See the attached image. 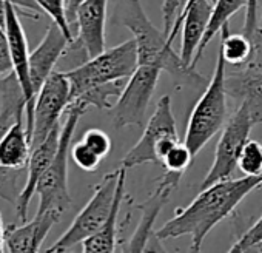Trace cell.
<instances>
[{"instance_id": "36", "label": "cell", "mask_w": 262, "mask_h": 253, "mask_svg": "<svg viewBox=\"0 0 262 253\" xmlns=\"http://www.w3.org/2000/svg\"><path fill=\"white\" fill-rule=\"evenodd\" d=\"M5 225H4V219L2 215H0V251L5 250Z\"/></svg>"}, {"instance_id": "9", "label": "cell", "mask_w": 262, "mask_h": 253, "mask_svg": "<svg viewBox=\"0 0 262 253\" xmlns=\"http://www.w3.org/2000/svg\"><path fill=\"white\" fill-rule=\"evenodd\" d=\"M254 125L256 123L251 117V113L244 103H241L239 108L228 117L224 125L221 138L216 144L214 161L208 173L205 175L201 188L234 176L241 150L244 144L250 139L248 136Z\"/></svg>"}, {"instance_id": "6", "label": "cell", "mask_w": 262, "mask_h": 253, "mask_svg": "<svg viewBox=\"0 0 262 253\" xmlns=\"http://www.w3.org/2000/svg\"><path fill=\"white\" fill-rule=\"evenodd\" d=\"M178 142L181 141L171 110V97L170 94H165L158 100L153 114L144 126L141 139L128 150L120 165L125 168H133L144 164L161 165L165 155Z\"/></svg>"}, {"instance_id": "3", "label": "cell", "mask_w": 262, "mask_h": 253, "mask_svg": "<svg viewBox=\"0 0 262 253\" xmlns=\"http://www.w3.org/2000/svg\"><path fill=\"white\" fill-rule=\"evenodd\" d=\"M88 107L83 103L73 102L67 108V119L60 130L57 153L37 182L36 193L39 195L37 213L53 210L63 216V213L71 207V196L68 188V156L71 150V142L80 117L85 114Z\"/></svg>"}, {"instance_id": "16", "label": "cell", "mask_w": 262, "mask_h": 253, "mask_svg": "<svg viewBox=\"0 0 262 253\" xmlns=\"http://www.w3.org/2000/svg\"><path fill=\"white\" fill-rule=\"evenodd\" d=\"M62 215L53 210L36 213L33 221H25L22 225H10L5 230V250L11 253L39 251L42 244L54 224L60 221Z\"/></svg>"}, {"instance_id": "17", "label": "cell", "mask_w": 262, "mask_h": 253, "mask_svg": "<svg viewBox=\"0 0 262 253\" xmlns=\"http://www.w3.org/2000/svg\"><path fill=\"white\" fill-rule=\"evenodd\" d=\"M227 94L236 100H241L248 111L254 123L262 122V71L250 65H244L241 70L231 74H225Z\"/></svg>"}, {"instance_id": "31", "label": "cell", "mask_w": 262, "mask_h": 253, "mask_svg": "<svg viewBox=\"0 0 262 253\" xmlns=\"http://www.w3.org/2000/svg\"><path fill=\"white\" fill-rule=\"evenodd\" d=\"M257 30H259V0H248L242 33L250 39H253Z\"/></svg>"}, {"instance_id": "21", "label": "cell", "mask_w": 262, "mask_h": 253, "mask_svg": "<svg viewBox=\"0 0 262 253\" xmlns=\"http://www.w3.org/2000/svg\"><path fill=\"white\" fill-rule=\"evenodd\" d=\"M248 0H216L213 4V11H211V17L205 31V36L196 51L193 65L196 67V62L199 60V57L202 56L204 50L208 47V44L214 39V36L222 30V27L225 24H228L230 17L233 14H236L237 11H241L242 8H247Z\"/></svg>"}, {"instance_id": "14", "label": "cell", "mask_w": 262, "mask_h": 253, "mask_svg": "<svg viewBox=\"0 0 262 253\" xmlns=\"http://www.w3.org/2000/svg\"><path fill=\"white\" fill-rule=\"evenodd\" d=\"M60 130L62 125H56L53 132L45 138L43 142H40L37 147H34L31 150V156L27 165V181L24 188L19 193L17 202H16V213L20 222H25L28 219V208H30V202L33 199V196L36 195V188H37V182L42 178V175L45 173V170L50 167V164L53 162L57 149H59V139H60Z\"/></svg>"}, {"instance_id": "33", "label": "cell", "mask_w": 262, "mask_h": 253, "mask_svg": "<svg viewBox=\"0 0 262 253\" xmlns=\"http://www.w3.org/2000/svg\"><path fill=\"white\" fill-rule=\"evenodd\" d=\"M178 7H179V0H164L162 4V16H164V31L168 36L173 24L176 20V13H178Z\"/></svg>"}, {"instance_id": "23", "label": "cell", "mask_w": 262, "mask_h": 253, "mask_svg": "<svg viewBox=\"0 0 262 253\" xmlns=\"http://www.w3.org/2000/svg\"><path fill=\"white\" fill-rule=\"evenodd\" d=\"M123 87H125L123 80H113V82H106L102 85H96V87L86 90L85 93H82L73 102L83 103L85 107H94L97 110H108V108L111 110L113 103H110V100L113 97L117 99L119 94L122 93Z\"/></svg>"}, {"instance_id": "13", "label": "cell", "mask_w": 262, "mask_h": 253, "mask_svg": "<svg viewBox=\"0 0 262 253\" xmlns=\"http://www.w3.org/2000/svg\"><path fill=\"white\" fill-rule=\"evenodd\" d=\"M108 0H82L77 5L73 24L77 34L73 45L80 48L88 59L105 51V24Z\"/></svg>"}, {"instance_id": "18", "label": "cell", "mask_w": 262, "mask_h": 253, "mask_svg": "<svg viewBox=\"0 0 262 253\" xmlns=\"http://www.w3.org/2000/svg\"><path fill=\"white\" fill-rule=\"evenodd\" d=\"M125 181H126V168L120 165V175H119V181H117L114 207H113L106 222L102 225V228L82 242V250L85 253H97V251L108 253V251H114L117 248V235H119L117 218H119L120 207L126 198Z\"/></svg>"}, {"instance_id": "22", "label": "cell", "mask_w": 262, "mask_h": 253, "mask_svg": "<svg viewBox=\"0 0 262 253\" xmlns=\"http://www.w3.org/2000/svg\"><path fill=\"white\" fill-rule=\"evenodd\" d=\"M222 39L219 45V51L222 53L225 62L233 67H244L248 64L253 51V42L244 33H230L228 24H225L221 30Z\"/></svg>"}, {"instance_id": "37", "label": "cell", "mask_w": 262, "mask_h": 253, "mask_svg": "<svg viewBox=\"0 0 262 253\" xmlns=\"http://www.w3.org/2000/svg\"><path fill=\"white\" fill-rule=\"evenodd\" d=\"M259 30H262V14H260V17H259Z\"/></svg>"}, {"instance_id": "12", "label": "cell", "mask_w": 262, "mask_h": 253, "mask_svg": "<svg viewBox=\"0 0 262 253\" xmlns=\"http://www.w3.org/2000/svg\"><path fill=\"white\" fill-rule=\"evenodd\" d=\"M211 11L213 0H185L182 11L178 14L173 24V28L168 34V42L173 45L174 37L179 31H182L181 57L187 65H193L196 51L205 36Z\"/></svg>"}, {"instance_id": "34", "label": "cell", "mask_w": 262, "mask_h": 253, "mask_svg": "<svg viewBox=\"0 0 262 253\" xmlns=\"http://www.w3.org/2000/svg\"><path fill=\"white\" fill-rule=\"evenodd\" d=\"M251 42H253V51H251V57L247 65L262 71V30H257L254 33Z\"/></svg>"}, {"instance_id": "32", "label": "cell", "mask_w": 262, "mask_h": 253, "mask_svg": "<svg viewBox=\"0 0 262 253\" xmlns=\"http://www.w3.org/2000/svg\"><path fill=\"white\" fill-rule=\"evenodd\" d=\"M13 70L14 67H13V59H11L7 34H5L4 27H0V77H4Z\"/></svg>"}, {"instance_id": "25", "label": "cell", "mask_w": 262, "mask_h": 253, "mask_svg": "<svg viewBox=\"0 0 262 253\" xmlns=\"http://www.w3.org/2000/svg\"><path fill=\"white\" fill-rule=\"evenodd\" d=\"M42 13L48 14L51 20L63 31V34L74 42V30L70 24L68 13H67V0H36Z\"/></svg>"}, {"instance_id": "35", "label": "cell", "mask_w": 262, "mask_h": 253, "mask_svg": "<svg viewBox=\"0 0 262 253\" xmlns=\"http://www.w3.org/2000/svg\"><path fill=\"white\" fill-rule=\"evenodd\" d=\"M80 2H82V0H67V13H68V19H70L71 27H73V17H74L76 8H77V5Z\"/></svg>"}, {"instance_id": "5", "label": "cell", "mask_w": 262, "mask_h": 253, "mask_svg": "<svg viewBox=\"0 0 262 253\" xmlns=\"http://www.w3.org/2000/svg\"><path fill=\"white\" fill-rule=\"evenodd\" d=\"M138 65L136 40L129 39L94 57H90L71 70H67L65 74L71 87L70 103L96 85L113 80H126L136 71Z\"/></svg>"}, {"instance_id": "4", "label": "cell", "mask_w": 262, "mask_h": 253, "mask_svg": "<svg viewBox=\"0 0 262 253\" xmlns=\"http://www.w3.org/2000/svg\"><path fill=\"white\" fill-rule=\"evenodd\" d=\"M225 59L217 51L216 67L207 90L196 102L185 132V144L196 156L228 120L225 90Z\"/></svg>"}, {"instance_id": "1", "label": "cell", "mask_w": 262, "mask_h": 253, "mask_svg": "<svg viewBox=\"0 0 262 253\" xmlns=\"http://www.w3.org/2000/svg\"><path fill=\"white\" fill-rule=\"evenodd\" d=\"M262 187V176L230 178L201 188L199 195L187 207H179L174 216L156 231L161 241L190 236L191 251H199L207 235L225 218L253 190Z\"/></svg>"}, {"instance_id": "30", "label": "cell", "mask_w": 262, "mask_h": 253, "mask_svg": "<svg viewBox=\"0 0 262 253\" xmlns=\"http://www.w3.org/2000/svg\"><path fill=\"white\" fill-rule=\"evenodd\" d=\"M262 242V215L260 218L230 247V251H248Z\"/></svg>"}, {"instance_id": "8", "label": "cell", "mask_w": 262, "mask_h": 253, "mask_svg": "<svg viewBox=\"0 0 262 253\" xmlns=\"http://www.w3.org/2000/svg\"><path fill=\"white\" fill-rule=\"evenodd\" d=\"M159 74L161 70L158 67L138 65L136 71L126 79L122 93L111 107V123L116 130L125 126L144 129Z\"/></svg>"}, {"instance_id": "20", "label": "cell", "mask_w": 262, "mask_h": 253, "mask_svg": "<svg viewBox=\"0 0 262 253\" xmlns=\"http://www.w3.org/2000/svg\"><path fill=\"white\" fill-rule=\"evenodd\" d=\"M27 110V99L16 71L0 77V133L17 119H24Z\"/></svg>"}, {"instance_id": "24", "label": "cell", "mask_w": 262, "mask_h": 253, "mask_svg": "<svg viewBox=\"0 0 262 253\" xmlns=\"http://www.w3.org/2000/svg\"><path fill=\"white\" fill-rule=\"evenodd\" d=\"M237 168L247 176H262V144L248 139L239 155Z\"/></svg>"}, {"instance_id": "10", "label": "cell", "mask_w": 262, "mask_h": 253, "mask_svg": "<svg viewBox=\"0 0 262 253\" xmlns=\"http://www.w3.org/2000/svg\"><path fill=\"white\" fill-rule=\"evenodd\" d=\"M181 178H182L181 173L165 172L159 178L153 193L144 202L135 205L142 215L135 233L131 235L128 244L123 245L125 251H147V250L164 251L161 244L162 241L156 236L155 224L161 210L168 204L171 195L178 190Z\"/></svg>"}, {"instance_id": "2", "label": "cell", "mask_w": 262, "mask_h": 253, "mask_svg": "<svg viewBox=\"0 0 262 253\" xmlns=\"http://www.w3.org/2000/svg\"><path fill=\"white\" fill-rule=\"evenodd\" d=\"M119 19L136 40L139 65H151L161 71H167L178 85L199 87L205 83V77L193 65H187L181 54L174 53L165 31L153 25L139 0H123Z\"/></svg>"}, {"instance_id": "26", "label": "cell", "mask_w": 262, "mask_h": 253, "mask_svg": "<svg viewBox=\"0 0 262 253\" xmlns=\"http://www.w3.org/2000/svg\"><path fill=\"white\" fill-rule=\"evenodd\" d=\"M194 155L191 153V150L187 147L185 142H178L162 159V167L165 168V172H171V173H181L184 175V172L190 167L191 161H193Z\"/></svg>"}, {"instance_id": "11", "label": "cell", "mask_w": 262, "mask_h": 253, "mask_svg": "<svg viewBox=\"0 0 262 253\" xmlns=\"http://www.w3.org/2000/svg\"><path fill=\"white\" fill-rule=\"evenodd\" d=\"M70 94L71 87L65 71L54 70L43 82L36 97L31 149L43 142L54 126L59 125L60 116L67 113L70 105Z\"/></svg>"}, {"instance_id": "27", "label": "cell", "mask_w": 262, "mask_h": 253, "mask_svg": "<svg viewBox=\"0 0 262 253\" xmlns=\"http://www.w3.org/2000/svg\"><path fill=\"white\" fill-rule=\"evenodd\" d=\"M70 156L74 161V164L83 170V172H96L102 162V158L99 155H96L82 139L79 142H76L71 150H70Z\"/></svg>"}, {"instance_id": "19", "label": "cell", "mask_w": 262, "mask_h": 253, "mask_svg": "<svg viewBox=\"0 0 262 253\" xmlns=\"http://www.w3.org/2000/svg\"><path fill=\"white\" fill-rule=\"evenodd\" d=\"M31 139L24 119H17L0 139V165L24 170L31 156Z\"/></svg>"}, {"instance_id": "15", "label": "cell", "mask_w": 262, "mask_h": 253, "mask_svg": "<svg viewBox=\"0 0 262 253\" xmlns=\"http://www.w3.org/2000/svg\"><path fill=\"white\" fill-rule=\"evenodd\" d=\"M70 39L63 34V31L53 22L40 44L30 54V79L33 85V91L37 97L43 82L54 71L57 62L67 54L70 47Z\"/></svg>"}, {"instance_id": "28", "label": "cell", "mask_w": 262, "mask_h": 253, "mask_svg": "<svg viewBox=\"0 0 262 253\" xmlns=\"http://www.w3.org/2000/svg\"><path fill=\"white\" fill-rule=\"evenodd\" d=\"M22 170L17 168H8L0 165V198L16 204L19 198L17 190V176Z\"/></svg>"}, {"instance_id": "7", "label": "cell", "mask_w": 262, "mask_h": 253, "mask_svg": "<svg viewBox=\"0 0 262 253\" xmlns=\"http://www.w3.org/2000/svg\"><path fill=\"white\" fill-rule=\"evenodd\" d=\"M119 175L120 167L102 178V181L94 187L88 204L79 212L68 230L53 245H50L47 251H68L102 228L114 207Z\"/></svg>"}, {"instance_id": "29", "label": "cell", "mask_w": 262, "mask_h": 253, "mask_svg": "<svg viewBox=\"0 0 262 253\" xmlns=\"http://www.w3.org/2000/svg\"><path fill=\"white\" fill-rule=\"evenodd\" d=\"M82 141L96 153L99 155L102 159H105L111 149H113V142L110 139V136L103 132V130H99V129H90L83 133L82 136Z\"/></svg>"}]
</instances>
